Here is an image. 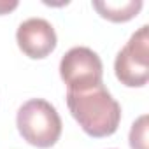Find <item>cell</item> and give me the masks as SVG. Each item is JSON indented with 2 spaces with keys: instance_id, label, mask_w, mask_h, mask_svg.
<instances>
[{
  "instance_id": "obj_1",
  "label": "cell",
  "mask_w": 149,
  "mask_h": 149,
  "mask_svg": "<svg viewBox=\"0 0 149 149\" xmlns=\"http://www.w3.org/2000/svg\"><path fill=\"white\" fill-rule=\"evenodd\" d=\"M67 105L90 137H109L119 126L121 107L104 84L88 91H67Z\"/></svg>"
},
{
  "instance_id": "obj_2",
  "label": "cell",
  "mask_w": 149,
  "mask_h": 149,
  "mask_svg": "<svg viewBox=\"0 0 149 149\" xmlns=\"http://www.w3.org/2000/svg\"><path fill=\"white\" fill-rule=\"evenodd\" d=\"M16 125L21 137L35 147H51L61 135V118L44 98L25 102L18 111Z\"/></svg>"
},
{
  "instance_id": "obj_3",
  "label": "cell",
  "mask_w": 149,
  "mask_h": 149,
  "mask_svg": "<svg viewBox=\"0 0 149 149\" xmlns=\"http://www.w3.org/2000/svg\"><path fill=\"white\" fill-rule=\"evenodd\" d=\"M60 76L68 88L67 91H88L102 84L104 65L93 49L77 46L63 54Z\"/></svg>"
},
{
  "instance_id": "obj_4",
  "label": "cell",
  "mask_w": 149,
  "mask_h": 149,
  "mask_svg": "<svg viewBox=\"0 0 149 149\" xmlns=\"http://www.w3.org/2000/svg\"><path fill=\"white\" fill-rule=\"evenodd\" d=\"M116 77L128 88H142L149 79V26H140L114 61Z\"/></svg>"
},
{
  "instance_id": "obj_5",
  "label": "cell",
  "mask_w": 149,
  "mask_h": 149,
  "mask_svg": "<svg viewBox=\"0 0 149 149\" xmlns=\"http://www.w3.org/2000/svg\"><path fill=\"white\" fill-rule=\"evenodd\" d=\"M16 40L19 49L33 60L46 58L56 47V32L53 25L42 18H30L18 26Z\"/></svg>"
},
{
  "instance_id": "obj_6",
  "label": "cell",
  "mask_w": 149,
  "mask_h": 149,
  "mask_svg": "<svg viewBox=\"0 0 149 149\" xmlns=\"http://www.w3.org/2000/svg\"><path fill=\"white\" fill-rule=\"evenodd\" d=\"M93 7L98 14L114 23H125L135 18L142 9V0H95Z\"/></svg>"
},
{
  "instance_id": "obj_7",
  "label": "cell",
  "mask_w": 149,
  "mask_h": 149,
  "mask_svg": "<svg viewBox=\"0 0 149 149\" xmlns=\"http://www.w3.org/2000/svg\"><path fill=\"white\" fill-rule=\"evenodd\" d=\"M130 147L132 149H147V116H140L130 130Z\"/></svg>"
},
{
  "instance_id": "obj_8",
  "label": "cell",
  "mask_w": 149,
  "mask_h": 149,
  "mask_svg": "<svg viewBox=\"0 0 149 149\" xmlns=\"http://www.w3.org/2000/svg\"><path fill=\"white\" fill-rule=\"evenodd\" d=\"M18 7V2H0V14H6Z\"/></svg>"
}]
</instances>
